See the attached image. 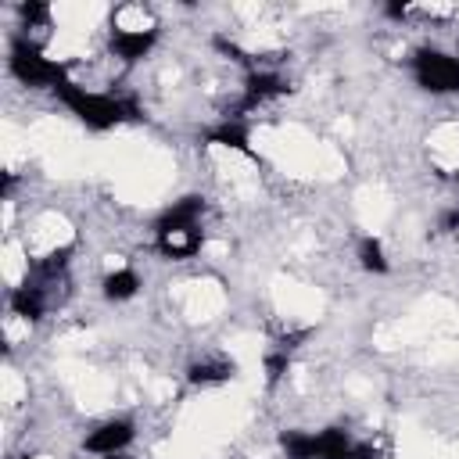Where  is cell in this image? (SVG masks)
Here are the masks:
<instances>
[{
  "label": "cell",
  "instance_id": "ba28073f",
  "mask_svg": "<svg viewBox=\"0 0 459 459\" xmlns=\"http://www.w3.org/2000/svg\"><path fill=\"white\" fill-rule=\"evenodd\" d=\"M201 244H204V230H201V226H190V230H158V233H154L158 255L176 258V262L194 258V255L201 251Z\"/></svg>",
  "mask_w": 459,
  "mask_h": 459
},
{
  "label": "cell",
  "instance_id": "e0dca14e",
  "mask_svg": "<svg viewBox=\"0 0 459 459\" xmlns=\"http://www.w3.org/2000/svg\"><path fill=\"white\" fill-rule=\"evenodd\" d=\"M384 14H387V18H394V22H402V18L409 14V7H405V4H387V7H384Z\"/></svg>",
  "mask_w": 459,
  "mask_h": 459
},
{
  "label": "cell",
  "instance_id": "6da1fadb",
  "mask_svg": "<svg viewBox=\"0 0 459 459\" xmlns=\"http://www.w3.org/2000/svg\"><path fill=\"white\" fill-rule=\"evenodd\" d=\"M54 97H57L82 126H90V129H97V133L115 129V126L126 122V118H140V108H136L129 97L93 93V90H86V86H79V82H72V79L57 82V86H54Z\"/></svg>",
  "mask_w": 459,
  "mask_h": 459
},
{
  "label": "cell",
  "instance_id": "3957f363",
  "mask_svg": "<svg viewBox=\"0 0 459 459\" xmlns=\"http://www.w3.org/2000/svg\"><path fill=\"white\" fill-rule=\"evenodd\" d=\"M409 68H412V79H416L420 90L437 93V97L441 93H459V54L420 47L409 57Z\"/></svg>",
  "mask_w": 459,
  "mask_h": 459
},
{
  "label": "cell",
  "instance_id": "7c38bea8",
  "mask_svg": "<svg viewBox=\"0 0 459 459\" xmlns=\"http://www.w3.org/2000/svg\"><path fill=\"white\" fill-rule=\"evenodd\" d=\"M280 448L287 459H316V430H283Z\"/></svg>",
  "mask_w": 459,
  "mask_h": 459
},
{
  "label": "cell",
  "instance_id": "2e32d148",
  "mask_svg": "<svg viewBox=\"0 0 459 459\" xmlns=\"http://www.w3.org/2000/svg\"><path fill=\"white\" fill-rule=\"evenodd\" d=\"M441 230H448V233H459V208H448V212L441 215Z\"/></svg>",
  "mask_w": 459,
  "mask_h": 459
},
{
  "label": "cell",
  "instance_id": "8992f818",
  "mask_svg": "<svg viewBox=\"0 0 459 459\" xmlns=\"http://www.w3.org/2000/svg\"><path fill=\"white\" fill-rule=\"evenodd\" d=\"M50 283L47 280H25V283H18V287H11V294H7V308H11V316H18V319H25V323H36V319H43L47 316V308H50V290H47Z\"/></svg>",
  "mask_w": 459,
  "mask_h": 459
},
{
  "label": "cell",
  "instance_id": "ac0fdd59",
  "mask_svg": "<svg viewBox=\"0 0 459 459\" xmlns=\"http://www.w3.org/2000/svg\"><path fill=\"white\" fill-rule=\"evenodd\" d=\"M455 183H459V172H455Z\"/></svg>",
  "mask_w": 459,
  "mask_h": 459
},
{
  "label": "cell",
  "instance_id": "4fadbf2b",
  "mask_svg": "<svg viewBox=\"0 0 459 459\" xmlns=\"http://www.w3.org/2000/svg\"><path fill=\"white\" fill-rule=\"evenodd\" d=\"M359 265L366 269V273H387V251H384V244H380V237H362L359 240Z\"/></svg>",
  "mask_w": 459,
  "mask_h": 459
},
{
  "label": "cell",
  "instance_id": "5bb4252c",
  "mask_svg": "<svg viewBox=\"0 0 459 459\" xmlns=\"http://www.w3.org/2000/svg\"><path fill=\"white\" fill-rule=\"evenodd\" d=\"M287 369H290V351H287V348H273V351L265 355V380H269V384H280Z\"/></svg>",
  "mask_w": 459,
  "mask_h": 459
},
{
  "label": "cell",
  "instance_id": "9c48e42d",
  "mask_svg": "<svg viewBox=\"0 0 459 459\" xmlns=\"http://www.w3.org/2000/svg\"><path fill=\"white\" fill-rule=\"evenodd\" d=\"M204 140L208 143H219V147H230V151H240V154H251V129L237 115H226L219 126H212L204 133Z\"/></svg>",
  "mask_w": 459,
  "mask_h": 459
},
{
  "label": "cell",
  "instance_id": "30bf717a",
  "mask_svg": "<svg viewBox=\"0 0 459 459\" xmlns=\"http://www.w3.org/2000/svg\"><path fill=\"white\" fill-rule=\"evenodd\" d=\"M230 377H233V362L219 359V355H204V359L186 366V380L194 387H215V384H226Z\"/></svg>",
  "mask_w": 459,
  "mask_h": 459
},
{
  "label": "cell",
  "instance_id": "5b68a950",
  "mask_svg": "<svg viewBox=\"0 0 459 459\" xmlns=\"http://www.w3.org/2000/svg\"><path fill=\"white\" fill-rule=\"evenodd\" d=\"M158 43V29H143V25H115L111 29V54L122 65H136L143 61Z\"/></svg>",
  "mask_w": 459,
  "mask_h": 459
},
{
  "label": "cell",
  "instance_id": "7a4b0ae2",
  "mask_svg": "<svg viewBox=\"0 0 459 459\" xmlns=\"http://www.w3.org/2000/svg\"><path fill=\"white\" fill-rule=\"evenodd\" d=\"M7 68H11V75H14L22 86H32V90H43V86L54 90L57 82L68 79V68H65L61 61L47 57L29 36H18V39L11 43V50H7Z\"/></svg>",
  "mask_w": 459,
  "mask_h": 459
},
{
  "label": "cell",
  "instance_id": "8fae6325",
  "mask_svg": "<svg viewBox=\"0 0 459 459\" xmlns=\"http://www.w3.org/2000/svg\"><path fill=\"white\" fill-rule=\"evenodd\" d=\"M100 290H104V298H108V301L122 305V301L136 298V290H140V276H136V269H129V265L111 269V273L100 280Z\"/></svg>",
  "mask_w": 459,
  "mask_h": 459
},
{
  "label": "cell",
  "instance_id": "52a82bcc",
  "mask_svg": "<svg viewBox=\"0 0 459 459\" xmlns=\"http://www.w3.org/2000/svg\"><path fill=\"white\" fill-rule=\"evenodd\" d=\"M287 90H290V82L280 72H273V68H251L244 75V108H258V104H265L273 97H283Z\"/></svg>",
  "mask_w": 459,
  "mask_h": 459
},
{
  "label": "cell",
  "instance_id": "9a60e30c",
  "mask_svg": "<svg viewBox=\"0 0 459 459\" xmlns=\"http://www.w3.org/2000/svg\"><path fill=\"white\" fill-rule=\"evenodd\" d=\"M18 14H22V25L25 29H43L50 22V7L47 4H22Z\"/></svg>",
  "mask_w": 459,
  "mask_h": 459
},
{
  "label": "cell",
  "instance_id": "277c9868",
  "mask_svg": "<svg viewBox=\"0 0 459 459\" xmlns=\"http://www.w3.org/2000/svg\"><path fill=\"white\" fill-rule=\"evenodd\" d=\"M133 437H136V423L126 420V416H115V420L97 423V427L82 437V448H86L90 455H118V452H126V448L133 445Z\"/></svg>",
  "mask_w": 459,
  "mask_h": 459
}]
</instances>
